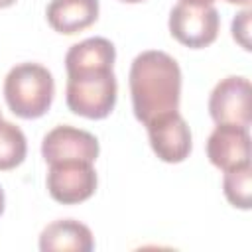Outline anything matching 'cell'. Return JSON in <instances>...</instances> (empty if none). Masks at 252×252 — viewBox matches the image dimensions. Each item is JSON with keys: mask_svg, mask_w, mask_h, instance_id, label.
I'll return each instance as SVG.
<instances>
[{"mask_svg": "<svg viewBox=\"0 0 252 252\" xmlns=\"http://www.w3.org/2000/svg\"><path fill=\"white\" fill-rule=\"evenodd\" d=\"M130 94L134 116L148 124L156 116L177 110L181 96V69L165 51L140 53L130 67Z\"/></svg>", "mask_w": 252, "mask_h": 252, "instance_id": "obj_1", "label": "cell"}, {"mask_svg": "<svg viewBox=\"0 0 252 252\" xmlns=\"http://www.w3.org/2000/svg\"><path fill=\"white\" fill-rule=\"evenodd\" d=\"M55 94L51 73L39 63H20L10 69L4 81V98L8 108L26 120L43 116Z\"/></svg>", "mask_w": 252, "mask_h": 252, "instance_id": "obj_2", "label": "cell"}, {"mask_svg": "<svg viewBox=\"0 0 252 252\" xmlns=\"http://www.w3.org/2000/svg\"><path fill=\"white\" fill-rule=\"evenodd\" d=\"M116 77L112 69H85L67 73V106L71 112L100 120L106 118L116 104Z\"/></svg>", "mask_w": 252, "mask_h": 252, "instance_id": "obj_3", "label": "cell"}, {"mask_svg": "<svg viewBox=\"0 0 252 252\" xmlns=\"http://www.w3.org/2000/svg\"><path fill=\"white\" fill-rule=\"evenodd\" d=\"M219 12L213 4H191L179 2L169 14V32L171 35L193 49L211 45L219 35Z\"/></svg>", "mask_w": 252, "mask_h": 252, "instance_id": "obj_4", "label": "cell"}, {"mask_svg": "<svg viewBox=\"0 0 252 252\" xmlns=\"http://www.w3.org/2000/svg\"><path fill=\"white\" fill-rule=\"evenodd\" d=\"M47 191L57 203H83L96 191V171L93 163L85 159L53 161L49 163Z\"/></svg>", "mask_w": 252, "mask_h": 252, "instance_id": "obj_5", "label": "cell"}, {"mask_svg": "<svg viewBox=\"0 0 252 252\" xmlns=\"http://www.w3.org/2000/svg\"><path fill=\"white\" fill-rule=\"evenodd\" d=\"M150 146L161 161L179 163L191 154V130L177 110L163 112L148 124Z\"/></svg>", "mask_w": 252, "mask_h": 252, "instance_id": "obj_6", "label": "cell"}, {"mask_svg": "<svg viewBox=\"0 0 252 252\" xmlns=\"http://www.w3.org/2000/svg\"><path fill=\"white\" fill-rule=\"evenodd\" d=\"M209 112L217 124L250 126V81L230 75L217 83L209 98Z\"/></svg>", "mask_w": 252, "mask_h": 252, "instance_id": "obj_7", "label": "cell"}, {"mask_svg": "<svg viewBox=\"0 0 252 252\" xmlns=\"http://www.w3.org/2000/svg\"><path fill=\"white\" fill-rule=\"evenodd\" d=\"M98 150V140L91 132L67 124L55 126L41 142V156L47 163L63 159H85L94 163Z\"/></svg>", "mask_w": 252, "mask_h": 252, "instance_id": "obj_8", "label": "cell"}, {"mask_svg": "<svg viewBox=\"0 0 252 252\" xmlns=\"http://www.w3.org/2000/svg\"><path fill=\"white\" fill-rule=\"evenodd\" d=\"M207 158L222 171L250 163L248 128L236 124H217L207 140Z\"/></svg>", "mask_w": 252, "mask_h": 252, "instance_id": "obj_9", "label": "cell"}, {"mask_svg": "<svg viewBox=\"0 0 252 252\" xmlns=\"http://www.w3.org/2000/svg\"><path fill=\"white\" fill-rule=\"evenodd\" d=\"M93 248H94V240L91 228L73 219L53 220L39 234L41 252H65V250L91 252Z\"/></svg>", "mask_w": 252, "mask_h": 252, "instance_id": "obj_10", "label": "cell"}, {"mask_svg": "<svg viewBox=\"0 0 252 252\" xmlns=\"http://www.w3.org/2000/svg\"><path fill=\"white\" fill-rule=\"evenodd\" d=\"M45 16L55 32L73 35L96 22L98 0H51Z\"/></svg>", "mask_w": 252, "mask_h": 252, "instance_id": "obj_11", "label": "cell"}, {"mask_svg": "<svg viewBox=\"0 0 252 252\" xmlns=\"http://www.w3.org/2000/svg\"><path fill=\"white\" fill-rule=\"evenodd\" d=\"M116 59V49L106 37H89L75 45L65 55L67 73L85 71V69H112Z\"/></svg>", "mask_w": 252, "mask_h": 252, "instance_id": "obj_12", "label": "cell"}, {"mask_svg": "<svg viewBox=\"0 0 252 252\" xmlns=\"http://www.w3.org/2000/svg\"><path fill=\"white\" fill-rule=\"evenodd\" d=\"M222 191L232 207L248 211L250 203H252V167H250V163H244V165L224 171Z\"/></svg>", "mask_w": 252, "mask_h": 252, "instance_id": "obj_13", "label": "cell"}, {"mask_svg": "<svg viewBox=\"0 0 252 252\" xmlns=\"http://www.w3.org/2000/svg\"><path fill=\"white\" fill-rule=\"evenodd\" d=\"M28 142L24 132L12 124L0 118V169H14L26 159Z\"/></svg>", "mask_w": 252, "mask_h": 252, "instance_id": "obj_14", "label": "cell"}, {"mask_svg": "<svg viewBox=\"0 0 252 252\" xmlns=\"http://www.w3.org/2000/svg\"><path fill=\"white\" fill-rule=\"evenodd\" d=\"M250 16H252V12H250V8H246L240 14H236L232 20V37L246 51H250Z\"/></svg>", "mask_w": 252, "mask_h": 252, "instance_id": "obj_15", "label": "cell"}, {"mask_svg": "<svg viewBox=\"0 0 252 252\" xmlns=\"http://www.w3.org/2000/svg\"><path fill=\"white\" fill-rule=\"evenodd\" d=\"M228 4H238V6H250V0H226Z\"/></svg>", "mask_w": 252, "mask_h": 252, "instance_id": "obj_16", "label": "cell"}, {"mask_svg": "<svg viewBox=\"0 0 252 252\" xmlns=\"http://www.w3.org/2000/svg\"><path fill=\"white\" fill-rule=\"evenodd\" d=\"M183 2H191V4H213L215 0H183Z\"/></svg>", "mask_w": 252, "mask_h": 252, "instance_id": "obj_17", "label": "cell"}, {"mask_svg": "<svg viewBox=\"0 0 252 252\" xmlns=\"http://www.w3.org/2000/svg\"><path fill=\"white\" fill-rule=\"evenodd\" d=\"M4 213V191H2V187H0V215Z\"/></svg>", "mask_w": 252, "mask_h": 252, "instance_id": "obj_18", "label": "cell"}, {"mask_svg": "<svg viewBox=\"0 0 252 252\" xmlns=\"http://www.w3.org/2000/svg\"><path fill=\"white\" fill-rule=\"evenodd\" d=\"M16 0H0V8H8V6H12Z\"/></svg>", "mask_w": 252, "mask_h": 252, "instance_id": "obj_19", "label": "cell"}, {"mask_svg": "<svg viewBox=\"0 0 252 252\" xmlns=\"http://www.w3.org/2000/svg\"><path fill=\"white\" fill-rule=\"evenodd\" d=\"M122 2H128V4H138V2H142V0H122Z\"/></svg>", "mask_w": 252, "mask_h": 252, "instance_id": "obj_20", "label": "cell"}, {"mask_svg": "<svg viewBox=\"0 0 252 252\" xmlns=\"http://www.w3.org/2000/svg\"><path fill=\"white\" fill-rule=\"evenodd\" d=\"M0 118H2V116H0Z\"/></svg>", "mask_w": 252, "mask_h": 252, "instance_id": "obj_21", "label": "cell"}]
</instances>
